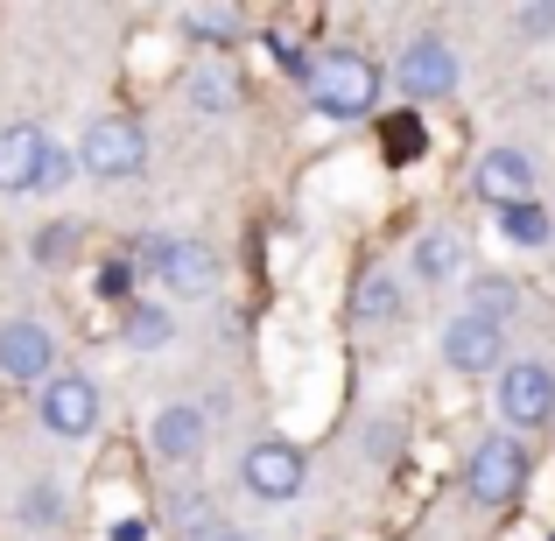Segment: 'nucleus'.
I'll list each match as a JSON object with an SVG mask.
<instances>
[{"label": "nucleus", "instance_id": "nucleus-1", "mask_svg": "<svg viewBox=\"0 0 555 541\" xmlns=\"http://www.w3.org/2000/svg\"><path fill=\"white\" fill-rule=\"evenodd\" d=\"M302 92H310L317 120H366L379 106V92H387V70H379L373 56H359V50H331V56L310 64Z\"/></svg>", "mask_w": 555, "mask_h": 541}, {"label": "nucleus", "instance_id": "nucleus-2", "mask_svg": "<svg viewBox=\"0 0 555 541\" xmlns=\"http://www.w3.org/2000/svg\"><path fill=\"white\" fill-rule=\"evenodd\" d=\"M141 274H149L163 296H183V302H204L218 288V254L204 240H183V232H149L134 246Z\"/></svg>", "mask_w": 555, "mask_h": 541}, {"label": "nucleus", "instance_id": "nucleus-3", "mask_svg": "<svg viewBox=\"0 0 555 541\" xmlns=\"http://www.w3.org/2000/svg\"><path fill=\"white\" fill-rule=\"evenodd\" d=\"M141 163H149V134H141L127 113H106V120L85 127V141H78V169L85 177L127 183V177H141Z\"/></svg>", "mask_w": 555, "mask_h": 541}, {"label": "nucleus", "instance_id": "nucleus-4", "mask_svg": "<svg viewBox=\"0 0 555 541\" xmlns=\"http://www.w3.org/2000/svg\"><path fill=\"white\" fill-rule=\"evenodd\" d=\"M464 486H472V500L478 506H506V500H520V486H528V450L514 443V436H478V450H472V464H464Z\"/></svg>", "mask_w": 555, "mask_h": 541}, {"label": "nucleus", "instance_id": "nucleus-5", "mask_svg": "<svg viewBox=\"0 0 555 541\" xmlns=\"http://www.w3.org/2000/svg\"><path fill=\"white\" fill-rule=\"evenodd\" d=\"M36 415L50 436H64V443H78V436L99 429V379L92 373H56L36 387Z\"/></svg>", "mask_w": 555, "mask_h": 541}, {"label": "nucleus", "instance_id": "nucleus-6", "mask_svg": "<svg viewBox=\"0 0 555 541\" xmlns=\"http://www.w3.org/2000/svg\"><path fill=\"white\" fill-rule=\"evenodd\" d=\"M492 408H500L506 429H542L555 415V373L542 359H514L500 373V387H492Z\"/></svg>", "mask_w": 555, "mask_h": 541}, {"label": "nucleus", "instance_id": "nucleus-7", "mask_svg": "<svg viewBox=\"0 0 555 541\" xmlns=\"http://www.w3.org/2000/svg\"><path fill=\"white\" fill-rule=\"evenodd\" d=\"M246 492L268 506H288L302 492V478H310V458H302L296 443H282V436H260V443H246V464H240Z\"/></svg>", "mask_w": 555, "mask_h": 541}, {"label": "nucleus", "instance_id": "nucleus-8", "mask_svg": "<svg viewBox=\"0 0 555 541\" xmlns=\"http://www.w3.org/2000/svg\"><path fill=\"white\" fill-rule=\"evenodd\" d=\"M457 78H464V64H457V50H450L443 36H415L401 56H393V92L401 99H450Z\"/></svg>", "mask_w": 555, "mask_h": 541}, {"label": "nucleus", "instance_id": "nucleus-9", "mask_svg": "<svg viewBox=\"0 0 555 541\" xmlns=\"http://www.w3.org/2000/svg\"><path fill=\"white\" fill-rule=\"evenodd\" d=\"M50 163H56V141L42 134L36 120L0 127V190H8V197H28V190H42V183H50Z\"/></svg>", "mask_w": 555, "mask_h": 541}, {"label": "nucleus", "instance_id": "nucleus-10", "mask_svg": "<svg viewBox=\"0 0 555 541\" xmlns=\"http://www.w3.org/2000/svg\"><path fill=\"white\" fill-rule=\"evenodd\" d=\"M436 345H443V365H450V373H500V359H506V324L457 310L443 331H436Z\"/></svg>", "mask_w": 555, "mask_h": 541}, {"label": "nucleus", "instance_id": "nucleus-11", "mask_svg": "<svg viewBox=\"0 0 555 541\" xmlns=\"http://www.w3.org/2000/svg\"><path fill=\"white\" fill-rule=\"evenodd\" d=\"M0 373L22 379V387L56 379V331H42L36 317H14V324H0Z\"/></svg>", "mask_w": 555, "mask_h": 541}, {"label": "nucleus", "instance_id": "nucleus-12", "mask_svg": "<svg viewBox=\"0 0 555 541\" xmlns=\"http://www.w3.org/2000/svg\"><path fill=\"white\" fill-rule=\"evenodd\" d=\"M472 190L492 204V211H506V204H528L534 197V163L520 149H486L472 169Z\"/></svg>", "mask_w": 555, "mask_h": 541}, {"label": "nucleus", "instance_id": "nucleus-13", "mask_svg": "<svg viewBox=\"0 0 555 541\" xmlns=\"http://www.w3.org/2000/svg\"><path fill=\"white\" fill-rule=\"evenodd\" d=\"M204 429H211V422H204V408L169 401L163 415L149 422V443H155V458H163V464H190L204 450Z\"/></svg>", "mask_w": 555, "mask_h": 541}, {"label": "nucleus", "instance_id": "nucleus-14", "mask_svg": "<svg viewBox=\"0 0 555 541\" xmlns=\"http://www.w3.org/2000/svg\"><path fill=\"white\" fill-rule=\"evenodd\" d=\"M408 268L422 274V282H472V254H464V232H450V226H436V232H422L415 240V260Z\"/></svg>", "mask_w": 555, "mask_h": 541}, {"label": "nucleus", "instance_id": "nucleus-15", "mask_svg": "<svg viewBox=\"0 0 555 541\" xmlns=\"http://www.w3.org/2000/svg\"><path fill=\"white\" fill-rule=\"evenodd\" d=\"M352 317H359V331H393V324L408 317V288L393 282V274H359Z\"/></svg>", "mask_w": 555, "mask_h": 541}, {"label": "nucleus", "instance_id": "nucleus-16", "mask_svg": "<svg viewBox=\"0 0 555 541\" xmlns=\"http://www.w3.org/2000/svg\"><path fill=\"white\" fill-rule=\"evenodd\" d=\"M183 99H190V106L204 113V120H218V113H225L232 99H240V78H232V70H225V64L211 56V64H197V70L183 78Z\"/></svg>", "mask_w": 555, "mask_h": 541}, {"label": "nucleus", "instance_id": "nucleus-17", "mask_svg": "<svg viewBox=\"0 0 555 541\" xmlns=\"http://www.w3.org/2000/svg\"><path fill=\"white\" fill-rule=\"evenodd\" d=\"M120 338L134 345V352H163V345L177 338V324H169V302H127V310H120Z\"/></svg>", "mask_w": 555, "mask_h": 541}, {"label": "nucleus", "instance_id": "nucleus-18", "mask_svg": "<svg viewBox=\"0 0 555 541\" xmlns=\"http://www.w3.org/2000/svg\"><path fill=\"white\" fill-rule=\"evenodd\" d=\"M464 296H472V317H492V324H506V317L520 310V282L514 274H472Z\"/></svg>", "mask_w": 555, "mask_h": 541}, {"label": "nucleus", "instance_id": "nucleus-19", "mask_svg": "<svg viewBox=\"0 0 555 541\" xmlns=\"http://www.w3.org/2000/svg\"><path fill=\"white\" fill-rule=\"evenodd\" d=\"M169 534H190V541H211L218 534V514H211V500L204 492H169Z\"/></svg>", "mask_w": 555, "mask_h": 541}, {"label": "nucleus", "instance_id": "nucleus-20", "mask_svg": "<svg viewBox=\"0 0 555 541\" xmlns=\"http://www.w3.org/2000/svg\"><path fill=\"white\" fill-rule=\"evenodd\" d=\"M500 232H506V240H520V246H548V211H542V204H506V211H500Z\"/></svg>", "mask_w": 555, "mask_h": 541}, {"label": "nucleus", "instance_id": "nucleus-21", "mask_svg": "<svg viewBox=\"0 0 555 541\" xmlns=\"http://www.w3.org/2000/svg\"><path fill=\"white\" fill-rule=\"evenodd\" d=\"M14 514H22L28 528H56V520H64V492H56V486H28Z\"/></svg>", "mask_w": 555, "mask_h": 541}, {"label": "nucleus", "instance_id": "nucleus-22", "mask_svg": "<svg viewBox=\"0 0 555 541\" xmlns=\"http://www.w3.org/2000/svg\"><path fill=\"white\" fill-rule=\"evenodd\" d=\"M183 22L197 28L204 42H232V36H240V8H190Z\"/></svg>", "mask_w": 555, "mask_h": 541}, {"label": "nucleus", "instance_id": "nucleus-23", "mask_svg": "<svg viewBox=\"0 0 555 541\" xmlns=\"http://www.w3.org/2000/svg\"><path fill=\"white\" fill-rule=\"evenodd\" d=\"M393 450H401V422H366V458L387 464Z\"/></svg>", "mask_w": 555, "mask_h": 541}, {"label": "nucleus", "instance_id": "nucleus-24", "mask_svg": "<svg viewBox=\"0 0 555 541\" xmlns=\"http://www.w3.org/2000/svg\"><path fill=\"white\" fill-rule=\"evenodd\" d=\"M127 282H134V260H106V268H99V296L127 302Z\"/></svg>", "mask_w": 555, "mask_h": 541}, {"label": "nucleus", "instance_id": "nucleus-25", "mask_svg": "<svg viewBox=\"0 0 555 541\" xmlns=\"http://www.w3.org/2000/svg\"><path fill=\"white\" fill-rule=\"evenodd\" d=\"M70 246H78V232H70V226H50V232L36 240V260H64Z\"/></svg>", "mask_w": 555, "mask_h": 541}, {"label": "nucleus", "instance_id": "nucleus-26", "mask_svg": "<svg viewBox=\"0 0 555 541\" xmlns=\"http://www.w3.org/2000/svg\"><path fill=\"white\" fill-rule=\"evenodd\" d=\"M520 22H528V28H555V8H528Z\"/></svg>", "mask_w": 555, "mask_h": 541}, {"label": "nucleus", "instance_id": "nucleus-27", "mask_svg": "<svg viewBox=\"0 0 555 541\" xmlns=\"http://www.w3.org/2000/svg\"><path fill=\"white\" fill-rule=\"evenodd\" d=\"M211 541H254V534H232V528H218V534H211Z\"/></svg>", "mask_w": 555, "mask_h": 541}]
</instances>
